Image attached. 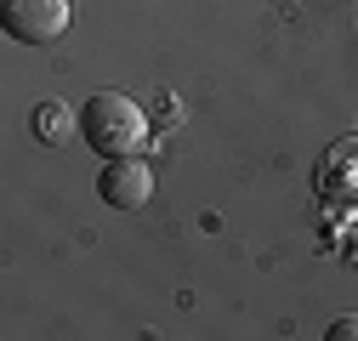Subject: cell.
<instances>
[{
    "mask_svg": "<svg viewBox=\"0 0 358 341\" xmlns=\"http://www.w3.org/2000/svg\"><path fill=\"white\" fill-rule=\"evenodd\" d=\"M80 143L92 154H103V159L137 154L148 143V114L131 103L125 92H92L80 103Z\"/></svg>",
    "mask_w": 358,
    "mask_h": 341,
    "instance_id": "6da1fadb",
    "label": "cell"
},
{
    "mask_svg": "<svg viewBox=\"0 0 358 341\" xmlns=\"http://www.w3.org/2000/svg\"><path fill=\"white\" fill-rule=\"evenodd\" d=\"M74 6L69 0H0V29L23 46H52L57 34H69Z\"/></svg>",
    "mask_w": 358,
    "mask_h": 341,
    "instance_id": "7a4b0ae2",
    "label": "cell"
},
{
    "mask_svg": "<svg viewBox=\"0 0 358 341\" xmlns=\"http://www.w3.org/2000/svg\"><path fill=\"white\" fill-rule=\"evenodd\" d=\"M97 199L108 210H143L154 199V165L143 154H120V159H103L97 170Z\"/></svg>",
    "mask_w": 358,
    "mask_h": 341,
    "instance_id": "3957f363",
    "label": "cell"
},
{
    "mask_svg": "<svg viewBox=\"0 0 358 341\" xmlns=\"http://www.w3.org/2000/svg\"><path fill=\"white\" fill-rule=\"evenodd\" d=\"M29 131H34L40 148H69V143L80 137V108H69V103H40V108L29 114Z\"/></svg>",
    "mask_w": 358,
    "mask_h": 341,
    "instance_id": "277c9868",
    "label": "cell"
},
{
    "mask_svg": "<svg viewBox=\"0 0 358 341\" xmlns=\"http://www.w3.org/2000/svg\"><path fill=\"white\" fill-rule=\"evenodd\" d=\"M319 188L330 199H358V143H336L319 165Z\"/></svg>",
    "mask_w": 358,
    "mask_h": 341,
    "instance_id": "5b68a950",
    "label": "cell"
},
{
    "mask_svg": "<svg viewBox=\"0 0 358 341\" xmlns=\"http://www.w3.org/2000/svg\"><path fill=\"white\" fill-rule=\"evenodd\" d=\"M324 335H330V341H358V319H336Z\"/></svg>",
    "mask_w": 358,
    "mask_h": 341,
    "instance_id": "8992f818",
    "label": "cell"
}]
</instances>
